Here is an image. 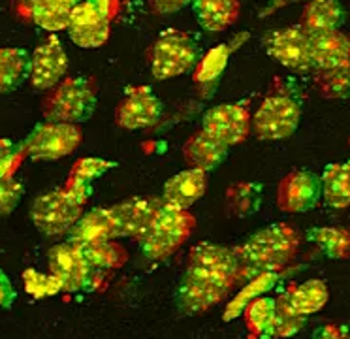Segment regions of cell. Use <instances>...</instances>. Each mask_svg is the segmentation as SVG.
<instances>
[{
	"mask_svg": "<svg viewBox=\"0 0 350 339\" xmlns=\"http://www.w3.org/2000/svg\"><path fill=\"white\" fill-rule=\"evenodd\" d=\"M309 240L334 260L350 258V230L345 226H320L309 230Z\"/></svg>",
	"mask_w": 350,
	"mask_h": 339,
	"instance_id": "cell-27",
	"label": "cell"
},
{
	"mask_svg": "<svg viewBox=\"0 0 350 339\" xmlns=\"http://www.w3.org/2000/svg\"><path fill=\"white\" fill-rule=\"evenodd\" d=\"M309 2H314V0H309Z\"/></svg>",
	"mask_w": 350,
	"mask_h": 339,
	"instance_id": "cell-43",
	"label": "cell"
},
{
	"mask_svg": "<svg viewBox=\"0 0 350 339\" xmlns=\"http://www.w3.org/2000/svg\"><path fill=\"white\" fill-rule=\"evenodd\" d=\"M81 251L92 270H115L129 260L126 249L115 241H104V243L81 247Z\"/></svg>",
	"mask_w": 350,
	"mask_h": 339,
	"instance_id": "cell-31",
	"label": "cell"
},
{
	"mask_svg": "<svg viewBox=\"0 0 350 339\" xmlns=\"http://www.w3.org/2000/svg\"><path fill=\"white\" fill-rule=\"evenodd\" d=\"M228 155V147L209 136L206 130H200L192 134L183 145L185 162L192 170H202V172H211Z\"/></svg>",
	"mask_w": 350,
	"mask_h": 339,
	"instance_id": "cell-20",
	"label": "cell"
},
{
	"mask_svg": "<svg viewBox=\"0 0 350 339\" xmlns=\"http://www.w3.org/2000/svg\"><path fill=\"white\" fill-rule=\"evenodd\" d=\"M230 53H232V45L222 44L211 49L204 59H200L198 66L194 70V83L200 89H209L219 81V77L228 64Z\"/></svg>",
	"mask_w": 350,
	"mask_h": 339,
	"instance_id": "cell-30",
	"label": "cell"
},
{
	"mask_svg": "<svg viewBox=\"0 0 350 339\" xmlns=\"http://www.w3.org/2000/svg\"><path fill=\"white\" fill-rule=\"evenodd\" d=\"M277 301V309L271 324L267 326L266 334L262 336V339H277V338H292L296 336L297 331L304 330L305 326V315H299L294 309H290L284 301L279 298H275Z\"/></svg>",
	"mask_w": 350,
	"mask_h": 339,
	"instance_id": "cell-33",
	"label": "cell"
},
{
	"mask_svg": "<svg viewBox=\"0 0 350 339\" xmlns=\"http://www.w3.org/2000/svg\"><path fill=\"white\" fill-rule=\"evenodd\" d=\"M25 288L27 292L34 296V298H46V296H53V294L64 290L61 279L51 275H44L36 270H27L23 273Z\"/></svg>",
	"mask_w": 350,
	"mask_h": 339,
	"instance_id": "cell-35",
	"label": "cell"
},
{
	"mask_svg": "<svg viewBox=\"0 0 350 339\" xmlns=\"http://www.w3.org/2000/svg\"><path fill=\"white\" fill-rule=\"evenodd\" d=\"M31 57L21 47H0V95L17 89L29 77Z\"/></svg>",
	"mask_w": 350,
	"mask_h": 339,
	"instance_id": "cell-26",
	"label": "cell"
},
{
	"mask_svg": "<svg viewBox=\"0 0 350 339\" xmlns=\"http://www.w3.org/2000/svg\"><path fill=\"white\" fill-rule=\"evenodd\" d=\"M262 202V187L258 183H234L226 190V208L234 217L245 218L256 213Z\"/></svg>",
	"mask_w": 350,
	"mask_h": 339,
	"instance_id": "cell-28",
	"label": "cell"
},
{
	"mask_svg": "<svg viewBox=\"0 0 350 339\" xmlns=\"http://www.w3.org/2000/svg\"><path fill=\"white\" fill-rule=\"evenodd\" d=\"M299 236L290 225L275 223L252 234L236 247L243 270L256 273H277L296 256Z\"/></svg>",
	"mask_w": 350,
	"mask_h": 339,
	"instance_id": "cell-1",
	"label": "cell"
},
{
	"mask_svg": "<svg viewBox=\"0 0 350 339\" xmlns=\"http://www.w3.org/2000/svg\"><path fill=\"white\" fill-rule=\"evenodd\" d=\"M25 6H27L25 17H29L40 29L47 32H61L68 29L70 15L74 10L62 4L61 0H29Z\"/></svg>",
	"mask_w": 350,
	"mask_h": 339,
	"instance_id": "cell-24",
	"label": "cell"
},
{
	"mask_svg": "<svg viewBox=\"0 0 350 339\" xmlns=\"http://www.w3.org/2000/svg\"><path fill=\"white\" fill-rule=\"evenodd\" d=\"M85 202L66 188L49 190L40 194L31 208V218L34 226L46 236H61L72 230L77 218L83 215Z\"/></svg>",
	"mask_w": 350,
	"mask_h": 339,
	"instance_id": "cell-7",
	"label": "cell"
},
{
	"mask_svg": "<svg viewBox=\"0 0 350 339\" xmlns=\"http://www.w3.org/2000/svg\"><path fill=\"white\" fill-rule=\"evenodd\" d=\"M192 10L198 23L207 32H222L239 19V0H194Z\"/></svg>",
	"mask_w": 350,
	"mask_h": 339,
	"instance_id": "cell-21",
	"label": "cell"
},
{
	"mask_svg": "<svg viewBox=\"0 0 350 339\" xmlns=\"http://www.w3.org/2000/svg\"><path fill=\"white\" fill-rule=\"evenodd\" d=\"M162 205H164V200L152 198V196H137V198H129L109 208L117 225L119 238L142 240L151 228L152 221L159 215Z\"/></svg>",
	"mask_w": 350,
	"mask_h": 339,
	"instance_id": "cell-14",
	"label": "cell"
},
{
	"mask_svg": "<svg viewBox=\"0 0 350 339\" xmlns=\"http://www.w3.org/2000/svg\"><path fill=\"white\" fill-rule=\"evenodd\" d=\"M81 128L70 123L46 121L32 128V132L23 140L25 157L32 160H59L72 155L81 143Z\"/></svg>",
	"mask_w": 350,
	"mask_h": 339,
	"instance_id": "cell-8",
	"label": "cell"
},
{
	"mask_svg": "<svg viewBox=\"0 0 350 339\" xmlns=\"http://www.w3.org/2000/svg\"><path fill=\"white\" fill-rule=\"evenodd\" d=\"M96 105V89L89 77H66L62 79L42 104V112L47 121L70 123L77 125L83 123L92 115Z\"/></svg>",
	"mask_w": 350,
	"mask_h": 339,
	"instance_id": "cell-4",
	"label": "cell"
},
{
	"mask_svg": "<svg viewBox=\"0 0 350 339\" xmlns=\"http://www.w3.org/2000/svg\"><path fill=\"white\" fill-rule=\"evenodd\" d=\"M301 98L288 83L277 77L252 117V132L262 142L286 140L296 132L301 119Z\"/></svg>",
	"mask_w": 350,
	"mask_h": 339,
	"instance_id": "cell-2",
	"label": "cell"
},
{
	"mask_svg": "<svg viewBox=\"0 0 350 339\" xmlns=\"http://www.w3.org/2000/svg\"><path fill=\"white\" fill-rule=\"evenodd\" d=\"M115 166H117V162L104 160V158H96V157L79 158L76 164L72 166L70 177L83 181V183H87V185H92V181L98 179L100 175H104L106 172H109V170L115 168Z\"/></svg>",
	"mask_w": 350,
	"mask_h": 339,
	"instance_id": "cell-36",
	"label": "cell"
},
{
	"mask_svg": "<svg viewBox=\"0 0 350 339\" xmlns=\"http://www.w3.org/2000/svg\"><path fill=\"white\" fill-rule=\"evenodd\" d=\"M16 300V290L6 277V273L0 270V307H10Z\"/></svg>",
	"mask_w": 350,
	"mask_h": 339,
	"instance_id": "cell-42",
	"label": "cell"
},
{
	"mask_svg": "<svg viewBox=\"0 0 350 339\" xmlns=\"http://www.w3.org/2000/svg\"><path fill=\"white\" fill-rule=\"evenodd\" d=\"M23 157L25 153L21 145H14L10 140H0V179L14 177Z\"/></svg>",
	"mask_w": 350,
	"mask_h": 339,
	"instance_id": "cell-37",
	"label": "cell"
},
{
	"mask_svg": "<svg viewBox=\"0 0 350 339\" xmlns=\"http://www.w3.org/2000/svg\"><path fill=\"white\" fill-rule=\"evenodd\" d=\"M70 40L81 49H96L109 38V19L100 14L89 0H83L72 10L68 25Z\"/></svg>",
	"mask_w": 350,
	"mask_h": 339,
	"instance_id": "cell-16",
	"label": "cell"
},
{
	"mask_svg": "<svg viewBox=\"0 0 350 339\" xmlns=\"http://www.w3.org/2000/svg\"><path fill=\"white\" fill-rule=\"evenodd\" d=\"M322 198L327 205L342 210L350 205V160L326 166L322 173Z\"/></svg>",
	"mask_w": 350,
	"mask_h": 339,
	"instance_id": "cell-25",
	"label": "cell"
},
{
	"mask_svg": "<svg viewBox=\"0 0 350 339\" xmlns=\"http://www.w3.org/2000/svg\"><path fill=\"white\" fill-rule=\"evenodd\" d=\"M49 270L61 279L66 292H77L91 283L92 268L87 262L83 251L74 243H59L49 251Z\"/></svg>",
	"mask_w": 350,
	"mask_h": 339,
	"instance_id": "cell-15",
	"label": "cell"
},
{
	"mask_svg": "<svg viewBox=\"0 0 350 339\" xmlns=\"http://www.w3.org/2000/svg\"><path fill=\"white\" fill-rule=\"evenodd\" d=\"M21 196H23V185L16 177L0 179V217L10 215L16 210Z\"/></svg>",
	"mask_w": 350,
	"mask_h": 339,
	"instance_id": "cell-38",
	"label": "cell"
},
{
	"mask_svg": "<svg viewBox=\"0 0 350 339\" xmlns=\"http://www.w3.org/2000/svg\"><path fill=\"white\" fill-rule=\"evenodd\" d=\"M275 281H277V273H260L258 277L252 279L251 283L245 286L243 290L237 294L234 300L230 301V305L226 307V313H224V318L232 321L234 316L239 315L241 311H245V307L252 300L260 298V294H264L269 288H273Z\"/></svg>",
	"mask_w": 350,
	"mask_h": 339,
	"instance_id": "cell-34",
	"label": "cell"
},
{
	"mask_svg": "<svg viewBox=\"0 0 350 339\" xmlns=\"http://www.w3.org/2000/svg\"><path fill=\"white\" fill-rule=\"evenodd\" d=\"M322 198V179L309 170H294L284 175L277 188V205L284 213H305Z\"/></svg>",
	"mask_w": 350,
	"mask_h": 339,
	"instance_id": "cell-13",
	"label": "cell"
},
{
	"mask_svg": "<svg viewBox=\"0 0 350 339\" xmlns=\"http://www.w3.org/2000/svg\"><path fill=\"white\" fill-rule=\"evenodd\" d=\"M194 0H149V4H151L152 12H157V14H175V12H179V10H183L189 4H192Z\"/></svg>",
	"mask_w": 350,
	"mask_h": 339,
	"instance_id": "cell-39",
	"label": "cell"
},
{
	"mask_svg": "<svg viewBox=\"0 0 350 339\" xmlns=\"http://www.w3.org/2000/svg\"><path fill=\"white\" fill-rule=\"evenodd\" d=\"M234 283L236 279L224 273L189 266L185 277L175 290V300L183 313L189 315L204 313L224 300Z\"/></svg>",
	"mask_w": 350,
	"mask_h": 339,
	"instance_id": "cell-6",
	"label": "cell"
},
{
	"mask_svg": "<svg viewBox=\"0 0 350 339\" xmlns=\"http://www.w3.org/2000/svg\"><path fill=\"white\" fill-rule=\"evenodd\" d=\"M314 87L329 100L350 98V62L329 70H319L314 74Z\"/></svg>",
	"mask_w": 350,
	"mask_h": 339,
	"instance_id": "cell-29",
	"label": "cell"
},
{
	"mask_svg": "<svg viewBox=\"0 0 350 339\" xmlns=\"http://www.w3.org/2000/svg\"><path fill=\"white\" fill-rule=\"evenodd\" d=\"M312 339H350L349 330L339 324H324L312 334Z\"/></svg>",
	"mask_w": 350,
	"mask_h": 339,
	"instance_id": "cell-40",
	"label": "cell"
},
{
	"mask_svg": "<svg viewBox=\"0 0 350 339\" xmlns=\"http://www.w3.org/2000/svg\"><path fill=\"white\" fill-rule=\"evenodd\" d=\"M275 309H277V301L273 298H267V296H260L245 307V326H247L251 339H262L267 326L273 321Z\"/></svg>",
	"mask_w": 350,
	"mask_h": 339,
	"instance_id": "cell-32",
	"label": "cell"
},
{
	"mask_svg": "<svg viewBox=\"0 0 350 339\" xmlns=\"http://www.w3.org/2000/svg\"><path fill=\"white\" fill-rule=\"evenodd\" d=\"M164 113L160 98L152 92L151 87L139 85L129 87L124 97L115 110V123L124 130H144L157 125Z\"/></svg>",
	"mask_w": 350,
	"mask_h": 339,
	"instance_id": "cell-10",
	"label": "cell"
},
{
	"mask_svg": "<svg viewBox=\"0 0 350 339\" xmlns=\"http://www.w3.org/2000/svg\"><path fill=\"white\" fill-rule=\"evenodd\" d=\"M207 173L202 170H185L170 177L162 190V200L167 205L189 210L206 194Z\"/></svg>",
	"mask_w": 350,
	"mask_h": 339,
	"instance_id": "cell-19",
	"label": "cell"
},
{
	"mask_svg": "<svg viewBox=\"0 0 350 339\" xmlns=\"http://www.w3.org/2000/svg\"><path fill=\"white\" fill-rule=\"evenodd\" d=\"M267 55L292 72L307 74L312 72L311 38L304 25H294L286 29L273 30L264 40Z\"/></svg>",
	"mask_w": 350,
	"mask_h": 339,
	"instance_id": "cell-9",
	"label": "cell"
},
{
	"mask_svg": "<svg viewBox=\"0 0 350 339\" xmlns=\"http://www.w3.org/2000/svg\"><path fill=\"white\" fill-rule=\"evenodd\" d=\"M68 57L59 38L51 34L34 49L29 66V79L38 90L55 89L62 79H66Z\"/></svg>",
	"mask_w": 350,
	"mask_h": 339,
	"instance_id": "cell-12",
	"label": "cell"
},
{
	"mask_svg": "<svg viewBox=\"0 0 350 339\" xmlns=\"http://www.w3.org/2000/svg\"><path fill=\"white\" fill-rule=\"evenodd\" d=\"M92 6L98 10L100 14H104L111 21L113 17L119 15L121 12V6H122V0H89Z\"/></svg>",
	"mask_w": 350,
	"mask_h": 339,
	"instance_id": "cell-41",
	"label": "cell"
},
{
	"mask_svg": "<svg viewBox=\"0 0 350 339\" xmlns=\"http://www.w3.org/2000/svg\"><path fill=\"white\" fill-rule=\"evenodd\" d=\"M202 130L213 136L215 140L226 147L243 143L252 130V119L249 105L245 104H221L211 108L202 119Z\"/></svg>",
	"mask_w": 350,
	"mask_h": 339,
	"instance_id": "cell-11",
	"label": "cell"
},
{
	"mask_svg": "<svg viewBox=\"0 0 350 339\" xmlns=\"http://www.w3.org/2000/svg\"><path fill=\"white\" fill-rule=\"evenodd\" d=\"M196 225V217L189 210L164 203L151 228L139 240L142 253L149 260H166L189 241Z\"/></svg>",
	"mask_w": 350,
	"mask_h": 339,
	"instance_id": "cell-3",
	"label": "cell"
},
{
	"mask_svg": "<svg viewBox=\"0 0 350 339\" xmlns=\"http://www.w3.org/2000/svg\"><path fill=\"white\" fill-rule=\"evenodd\" d=\"M329 298L327 286L320 279H309L301 285H292L279 296V300L284 301L290 309H294L299 315H311L324 307Z\"/></svg>",
	"mask_w": 350,
	"mask_h": 339,
	"instance_id": "cell-22",
	"label": "cell"
},
{
	"mask_svg": "<svg viewBox=\"0 0 350 339\" xmlns=\"http://www.w3.org/2000/svg\"><path fill=\"white\" fill-rule=\"evenodd\" d=\"M309 38L314 72L350 62V34H345L341 30H327L309 32Z\"/></svg>",
	"mask_w": 350,
	"mask_h": 339,
	"instance_id": "cell-18",
	"label": "cell"
},
{
	"mask_svg": "<svg viewBox=\"0 0 350 339\" xmlns=\"http://www.w3.org/2000/svg\"><path fill=\"white\" fill-rule=\"evenodd\" d=\"M347 19L345 8L337 0H314L301 12V25L309 32H327L339 30Z\"/></svg>",
	"mask_w": 350,
	"mask_h": 339,
	"instance_id": "cell-23",
	"label": "cell"
},
{
	"mask_svg": "<svg viewBox=\"0 0 350 339\" xmlns=\"http://www.w3.org/2000/svg\"><path fill=\"white\" fill-rule=\"evenodd\" d=\"M115 238H119V232L109 208H92L91 211H85L68 232V241L79 249L113 241Z\"/></svg>",
	"mask_w": 350,
	"mask_h": 339,
	"instance_id": "cell-17",
	"label": "cell"
},
{
	"mask_svg": "<svg viewBox=\"0 0 350 339\" xmlns=\"http://www.w3.org/2000/svg\"><path fill=\"white\" fill-rule=\"evenodd\" d=\"M200 47L183 30L167 29L160 32L151 47V74L159 81L179 77L196 70Z\"/></svg>",
	"mask_w": 350,
	"mask_h": 339,
	"instance_id": "cell-5",
	"label": "cell"
}]
</instances>
